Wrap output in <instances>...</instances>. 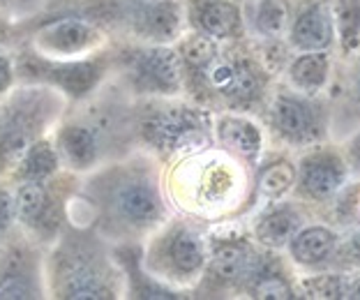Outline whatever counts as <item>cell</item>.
<instances>
[{"instance_id": "cell-8", "label": "cell", "mask_w": 360, "mask_h": 300, "mask_svg": "<svg viewBox=\"0 0 360 300\" xmlns=\"http://www.w3.org/2000/svg\"><path fill=\"white\" fill-rule=\"evenodd\" d=\"M146 132H148L153 143L162 145V148H176V145H183L190 136H194L199 129H196V123H192V118H187L185 113L169 111L153 118L146 125Z\"/></svg>"}, {"instance_id": "cell-26", "label": "cell", "mask_w": 360, "mask_h": 300, "mask_svg": "<svg viewBox=\"0 0 360 300\" xmlns=\"http://www.w3.org/2000/svg\"><path fill=\"white\" fill-rule=\"evenodd\" d=\"M0 298H32L30 282L19 273H7L0 278Z\"/></svg>"}, {"instance_id": "cell-31", "label": "cell", "mask_w": 360, "mask_h": 300, "mask_svg": "<svg viewBox=\"0 0 360 300\" xmlns=\"http://www.w3.org/2000/svg\"><path fill=\"white\" fill-rule=\"evenodd\" d=\"M354 245H356V249H358V252H360V233H358V236L354 238Z\"/></svg>"}, {"instance_id": "cell-25", "label": "cell", "mask_w": 360, "mask_h": 300, "mask_svg": "<svg viewBox=\"0 0 360 300\" xmlns=\"http://www.w3.org/2000/svg\"><path fill=\"white\" fill-rule=\"evenodd\" d=\"M305 289L312 298H342V294L347 291L342 280L335 278V275H323V278L309 280Z\"/></svg>"}, {"instance_id": "cell-30", "label": "cell", "mask_w": 360, "mask_h": 300, "mask_svg": "<svg viewBox=\"0 0 360 300\" xmlns=\"http://www.w3.org/2000/svg\"><path fill=\"white\" fill-rule=\"evenodd\" d=\"M347 294H349V298H358V300H360V278L354 282V287H351V289L347 291Z\"/></svg>"}, {"instance_id": "cell-29", "label": "cell", "mask_w": 360, "mask_h": 300, "mask_svg": "<svg viewBox=\"0 0 360 300\" xmlns=\"http://www.w3.org/2000/svg\"><path fill=\"white\" fill-rule=\"evenodd\" d=\"M12 84V63L0 56V93Z\"/></svg>"}, {"instance_id": "cell-14", "label": "cell", "mask_w": 360, "mask_h": 300, "mask_svg": "<svg viewBox=\"0 0 360 300\" xmlns=\"http://www.w3.org/2000/svg\"><path fill=\"white\" fill-rule=\"evenodd\" d=\"M238 10L224 0H208L199 10V26L210 37H231L238 28Z\"/></svg>"}, {"instance_id": "cell-12", "label": "cell", "mask_w": 360, "mask_h": 300, "mask_svg": "<svg viewBox=\"0 0 360 300\" xmlns=\"http://www.w3.org/2000/svg\"><path fill=\"white\" fill-rule=\"evenodd\" d=\"M100 74H102V70L97 63H68V65H58V67L49 70V77L70 95L88 93L90 88L95 86V81L100 79Z\"/></svg>"}, {"instance_id": "cell-20", "label": "cell", "mask_w": 360, "mask_h": 300, "mask_svg": "<svg viewBox=\"0 0 360 300\" xmlns=\"http://www.w3.org/2000/svg\"><path fill=\"white\" fill-rule=\"evenodd\" d=\"M56 164H58V157L46 143L32 145L21 162V176L28 178V181H42V178L53 174Z\"/></svg>"}, {"instance_id": "cell-28", "label": "cell", "mask_w": 360, "mask_h": 300, "mask_svg": "<svg viewBox=\"0 0 360 300\" xmlns=\"http://www.w3.org/2000/svg\"><path fill=\"white\" fill-rule=\"evenodd\" d=\"M14 217V199L7 190H0V233L10 226Z\"/></svg>"}, {"instance_id": "cell-19", "label": "cell", "mask_w": 360, "mask_h": 300, "mask_svg": "<svg viewBox=\"0 0 360 300\" xmlns=\"http://www.w3.org/2000/svg\"><path fill=\"white\" fill-rule=\"evenodd\" d=\"M252 23L268 37L282 35L286 28V7L282 0H255L252 5Z\"/></svg>"}, {"instance_id": "cell-13", "label": "cell", "mask_w": 360, "mask_h": 300, "mask_svg": "<svg viewBox=\"0 0 360 300\" xmlns=\"http://www.w3.org/2000/svg\"><path fill=\"white\" fill-rule=\"evenodd\" d=\"M219 139L236 152L248 157H255L259 148H261V134L259 129L250 123V120L243 118H224L219 123Z\"/></svg>"}, {"instance_id": "cell-15", "label": "cell", "mask_w": 360, "mask_h": 300, "mask_svg": "<svg viewBox=\"0 0 360 300\" xmlns=\"http://www.w3.org/2000/svg\"><path fill=\"white\" fill-rule=\"evenodd\" d=\"M291 81L302 91H319L328 79V58L319 51H309L291 65Z\"/></svg>"}, {"instance_id": "cell-21", "label": "cell", "mask_w": 360, "mask_h": 300, "mask_svg": "<svg viewBox=\"0 0 360 300\" xmlns=\"http://www.w3.org/2000/svg\"><path fill=\"white\" fill-rule=\"evenodd\" d=\"M293 181H296V171H293L291 164L286 162H277V164H270L259 178V190L266 194V197H280L286 190L291 188Z\"/></svg>"}, {"instance_id": "cell-32", "label": "cell", "mask_w": 360, "mask_h": 300, "mask_svg": "<svg viewBox=\"0 0 360 300\" xmlns=\"http://www.w3.org/2000/svg\"><path fill=\"white\" fill-rule=\"evenodd\" d=\"M358 91H360V81H358Z\"/></svg>"}, {"instance_id": "cell-27", "label": "cell", "mask_w": 360, "mask_h": 300, "mask_svg": "<svg viewBox=\"0 0 360 300\" xmlns=\"http://www.w3.org/2000/svg\"><path fill=\"white\" fill-rule=\"evenodd\" d=\"M257 298H291V289L280 278H264L255 287Z\"/></svg>"}, {"instance_id": "cell-11", "label": "cell", "mask_w": 360, "mask_h": 300, "mask_svg": "<svg viewBox=\"0 0 360 300\" xmlns=\"http://www.w3.org/2000/svg\"><path fill=\"white\" fill-rule=\"evenodd\" d=\"M167 259L178 273L192 275L203 266V245L196 233L180 229L169 238Z\"/></svg>"}, {"instance_id": "cell-4", "label": "cell", "mask_w": 360, "mask_h": 300, "mask_svg": "<svg viewBox=\"0 0 360 300\" xmlns=\"http://www.w3.org/2000/svg\"><path fill=\"white\" fill-rule=\"evenodd\" d=\"M136 74L143 84L158 91H178L180 79H183V65L180 56L171 48H150L136 58Z\"/></svg>"}, {"instance_id": "cell-7", "label": "cell", "mask_w": 360, "mask_h": 300, "mask_svg": "<svg viewBox=\"0 0 360 300\" xmlns=\"http://www.w3.org/2000/svg\"><path fill=\"white\" fill-rule=\"evenodd\" d=\"M275 123L286 139L302 141L314 132V118L307 104L293 97H280L275 104Z\"/></svg>"}, {"instance_id": "cell-34", "label": "cell", "mask_w": 360, "mask_h": 300, "mask_svg": "<svg viewBox=\"0 0 360 300\" xmlns=\"http://www.w3.org/2000/svg\"><path fill=\"white\" fill-rule=\"evenodd\" d=\"M358 169H360V167H358Z\"/></svg>"}, {"instance_id": "cell-3", "label": "cell", "mask_w": 360, "mask_h": 300, "mask_svg": "<svg viewBox=\"0 0 360 300\" xmlns=\"http://www.w3.org/2000/svg\"><path fill=\"white\" fill-rule=\"evenodd\" d=\"M97 39H100L97 30L93 26H88L86 21L58 19L39 30L37 48L42 53H51V56H75L93 48L97 44Z\"/></svg>"}, {"instance_id": "cell-22", "label": "cell", "mask_w": 360, "mask_h": 300, "mask_svg": "<svg viewBox=\"0 0 360 300\" xmlns=\"http://www.w3.org/2000/svg\"><path fill=\"white\" fill-rule=\"evenodd\" d=\"M257 91H259V79H257V74L248 67V65H238V63H236L233 79H231V84L226 86L224 95L231 97V100L248 102V100H252V97L257 95Z\"/></svg>"}, {"instance_id": "cell-17", "label": "cell", "mask_w": 360, "mask_h": 300, "mask_svg": "<svg viewBox=\"0 0 360 300\" xmlns=\"http://www.w3.org/2000/svg\"><path fill=\"white\" fill-rule=\"evenodd\" d=\"M250 266V252L248 247L229 242V245H219L212 254V270L222 280H238L243 273H248Z\"/></svg>"}, {"instance_id": "cell-5", "label": "cell", "mask_w": 360, "mask_h": 300, "mask_svg": "<svg viewBox=\"0 0 360 300\" xmlns=\"http://www.w3.org/2000/svg\"><path fill=\"white\" fill-rule=\"evenodd\" d=\"M333 39V23L321 5H312L298 14L291 28V42L302 51H321Z\"/></svg>"}, {"instance_id": "cell-2", "label": "cell", "mask_w": 360, "mask_h": 300, "mask_svg": "<svg viewBox=\"0 0 360 300\" xmlns=\"http://www.w3.org/2000/svg\"><path fill=\"white\" fill-rule=\"evenodd\" d=\"M180 5L174 0H134L129 23L143 39H171L180 30Z\"/></svg>"}, {"instance_id": "cell-6", "label": "cell", "mask_w": 360, "mask_h": 300, "mask_svg": "<svg viewBox=\"0 0 360 300\" xmlns=\"http://www.w3.org/2000/svg\"><path fill=\"white\" fill-rule=\"evenodd\" d=\"M58 150L63 159L75 169H88L97 159L95 134L84 125H68L58 136Z\"/></svg>"}, {"instance_id": "cell-9", "label": "cell", "mask_w": 360, "mask_h": 300, "mask_svg": "<svg viewBox=\"0 0 360 300\" xmlns=\"http://www.w3.org/2000/svg\"><path fill=\"white\" fill-rule=\"evenodd\" d=\"M342 181H345V169L340 167V162H335L330 157H316L312 162H307L305 176H302L305 190L314 199L333 197L340 190Z\"/></svg>"}, {"instance_id": "cell-1", "label": "cell", "mask_w": 360, "mask_h": 300, "mask_svg": "<svg viewBox=\"0 0 360 300\" xmlns=\"http://www.w3.org/2000/svg\"><path fill=\"white\" fill-rule=\"evenodd\" d=\"M104 210L122 229H148L162 217V201L146 176L125 174L111 183L104 194Z\"/></svg>"}, {"instance_id": "cell-33", "label": "cell", "mask_w": 360, "mask_h": 300, "mask_svg": "<svg viewBox=\"0 0 360 300\" xmlns=\"http://www.w3.org/2000/svg\"><path fill=\"white\" fill-rule=\"evenodd\" d=\"M0 35H3V32H0Z\"/></svg>"}, {"instance_id": "cell-18", "label": "cell", "mask_w": 360, "mask_h": 300, "mask_svg": "<svg viewBox=\"0 0 360 300\" xmlns=\"http://www.w3.org/2000/svg\"><path fill=\"white\" fill-rule=\"evenodd\" d=\"M46 204H49L46 190L37 181H28L19 190V194H16V199H14V213L19 215L21 222L37 224L39 217L44 215Z\"/></svg>"}, {"instance_id": "cell-24", "label": "cell", "mask_w": 360, "mask_h": 300, "mask_svg": "<svg viewBox=\"0 0 360 300\" xmlns=\"http://www.w3.org/2000/svg\"><path fill=\"white\" fill-rule=\"evenodd\" d=\"M183 56H185L187 63L194 65V67H206V65L215 58V46H212V42L208 37L194 35L185 42Z\"/></svg>"}, {"instance_id": "cell-10", "label": "cell", "mask_w": 360, "mask_h": 300, "mask_svg": "<svg viewBox=\"0 0 360 300\" xmlns=\"http://www.w3.org/2000/svg\"><path fill=\"white\" fill-rule=\"evenodd\" d=\"M333 247H335V236L328 229H323V226H309L305 231L293 233L291 238L293 259L305 266L323 261L333 252Z\"/></svg>"}, {"instance_id": "cell-16", "label": "cell", "mask_w": 360, "mask_h": 300, "mask_svg": "<svg viewBox=\"0 0 360 300\" xmlns=\"http://www.w3.org/2000/svg\"><path fill=\"white\" fill-rule=\"evenodd\" d=\"M298 226V217L291 213V210H273L270 215H266L264 220L257 226V238L266 245L280 247L284 242H289L296 233Z\"/></svg>"}, {"instance_id": "cell-23", "label": "cell", "mask_w": 360, "mask_h": 300, "mask_svg": "<svg viewBox=\"0 0 360 300\" xmlns=\"http://www.w3.org/2000/svg\"><path fill=\"white\" fill-rule=\"evenodd\" d=\"M335 12H338L342 37L345 39L356 37L360 32V0H338L335 3Z\"/></svg>"}]
</instances>
